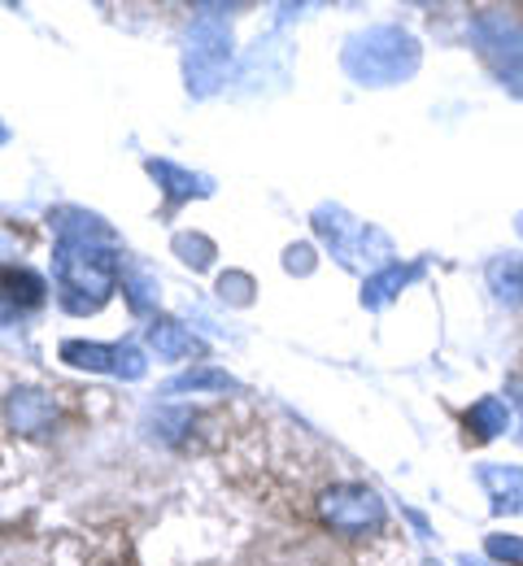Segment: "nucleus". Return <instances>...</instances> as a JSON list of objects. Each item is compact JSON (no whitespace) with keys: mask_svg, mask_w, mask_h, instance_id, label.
<instances>
[{"mask_svg":"<svg viewBox=\"0 0 523 566\" xmlns=\"http://www.w3.org/2000/svg\"><path fill=\"white\" fill-rule=\"evenodd\" d=\"M123 292H127V301H132V310H136V314H149L153 301H157V283H153L140 266L123 271Z\"/></svg>","mask_w":523,"mask_h":566,"instance_id":"obj_17","label":"nucleus"},{"mask_svg":"<svg viewBox=\"0 0 523 566\" xmlns=\"http://www.w3.org/2000/svg\"><path fill=\"white\" fill-rule=\"evenodd\" d=\"M219 292H223V301L249 305V296H253V280H249V275H223V280H219Z\"/></svg>","mask_w":523,"mask_h":566,"instance_id":"obj_20","label":"nucleus"},{"mask_svg":"<svg viewBox=\"0 0 523 566\" xmlns=\"http://www.w3.org/2000/svg\"><path fill=\"white\" fill-rule=\"evenodd\" d=\"M419 275V266H401V262H388V266H379L372 280L363 283V305L367 310H384L406 283Z\"/></svg>","mask_w":523,"mask_h":566,"instance_id":"obj_10","label":"nucleus"},{"mask_svg":"<svg viewBox=\"0 0 523 566\" xmlns=\"http://www.w3.org/2000/svg\"><path fill=\"white\" fill-rule=\"evenodd\" d=\"M149 345L157 349V357H166V361H179V357H192L206 349L188 327H179V323H170V318H157V323H153Z\"/></svg>","mask_w":523,"mask_h":566,"instance_id":"obj_11","label":"nucleus"},{"mask_svg":"<svg viewBox=\"0 0 523 566\" xmlns=\"http://www.w3.org/2000/svg\"><path fill=\"white\" fill-rule=\"evenodd\" d=\"M475 35H480V44H484L493 57H502L511 71H523V27L520 22H511V18H480Z\"/></svg>","mask_w":523,"mask_h":566,"instance_id":"obj_9","label":"nucleus"},{"mask_svg":"<svg viewBox=\"0 0 523 566\" xmlns=\"http://www.w3.org/2000/svg\"><path fill=\"white\" fill-rule=\"evenodd\" d=\"M75 222H57V296L71 314H96L123 275L118 253L109 249V231L92 213H71Z\"/></svg>","mask_w":523,"mask_h":566,"instance_id":"obj_1","label":"nucleus"},{"mask_svg":"<svg viewBox=\"0 0 523 566\" xmlns=\"http://www.w3.org/2000/svg\"><path fill=\"white\" fill-rule=\"evenodd\" d=\"M318 518L341 536H372L384 527V501L367 484H332L318 496Z\"/></svg>","mask_w":523,"mask_h":566,"instance_id":"obj_3","label":"nucleus"},{"mask_svg":"<svg viewBox=\"0 0 523 566\" xmlns=\"http://www.w3.org/2000/svg\"><path fill=\"white\" fill-rule=\"evenodd\" d=\"M9 140V127H4V123H0V144Z\"/></svg>","mask_w":523,"mask_h":566,"instance_id":"obj_22","label":"nucleus"},{"mask_svg":"<svg viewBox=\"0 0 523 566\" xmlns=\"http://www.w3.org/2000/svg\"><path fill=\"white\" fill-rule=\"evenodd\" d=\"M57 419V401L49 397V392H35V388H22V392H13L9 397V423L18 427V431H27V436H40V431H49Z\"/></svg>","mask_w":523,"mask_h":566,"instance_id":"obj_8","label":"nucleus"},{"mask_svg":"<svg viewBox=\"0 0 523 566\" xmlns=\"http://www.w3.org/2000/svg\"><path fill=\"white\" fill-rule=\"evenodd\" d=\"M489 558L493 563H506V566H523V536H489L484 541Z\"/></svg>","mask_w":523,"mask_h":566,"instance_id":"obj_19","label":"nucleus"},{"mask_svg":"<svg viewBox=\"0 0 523 566\" xmlns=\"http://www.w3.org/2000/svg\"><path fill=\"white\" fill-rule=\"evenodd\" d=\"M166 392H236V379L219 370V366H192V370H184V375H175L170 384H166Z\"/></svg>","mask_w":523,"mask_h":566,"instance_id":"obj_14","label":"nucleus"},{"mask_svg":"<svg viewBox=\"0 0 523 566\" xmlns=\"http://www.w3.org/2000/svg\"><path fill=\"white\" fill-rule=\"evenodd\" d=\"M175 253H179L188 266L206 271V266H210V258H215V244H210L206 235H179V240H175Z\"/></svg>","mask_w":523,"mask_h":566,"instance_id":"obj_18","label":"nucleus"},{"mask_svg":"<svg viewBox=\"0 0 523 566\" xmlns=\"http://www.w3.org/2000/svg\"><path fill=\"white\" fill-rule=\"evenodd\" d=\"M149 175L157 184H166V197H170V201H188L192 192H210L206 179H192L188 170H179V166H170V161H149Z\"/></svg>","mask_w":523,"mask_h":566,"instance_id":"obj_16","label":"nucleus"},{"mask_svg":"<svg viewBox=\"0 0 523 566\" xmlns=\"http://www.w3.org/2000/svg\"><path fill=\"white\" fill-rule=\"evenodd\" d=\"M467 431L475 436V440H498L506 427H511V406L502 401V397H480L471 410H467Z\"/></svg>","mask_w":523,"mask_h":566,"instance_id":"obj_12","label":"nucleus"},{"mask_svg":"<svg viewBox=\"0 0 523 566\" xmlns=\"http://www.w3.org/2000/svg\"><path fill=\"white\" fill-rule=\"evenodd\" d=\"M62 361H71L79 370H101V375H118V379H140L145 375V354L136 345H83L66 340Z\"/></svg>","mask_w":523,"mask_h":566,"instance_id":"obj_6","label":"nucleus"},{"mask_svg":"<svg viewBox=\"0 0 523 566\" xmlns=\"http://www.w3.org/2000/svg\"><path fill=\"white\" fill-rule=\"evenodd\" d=\"M480 484L493 496V514H523V467L484 462L480 467Z\"/></svg>","mask_w":523,"mask_h":566,"instance_id":"obj_7","label":"nucleus"},{"mask_svg":"<svg viewBox=\"0 0 523 566\" xmlns=\"http://www.w3.org/2000/svg\"><path fill=\"white\" fill-rule=\"evenodd\" d=\"M0 292H4V301H9L13 310H31V305L44 301V280L31 275V271H4Z\"/></svg>","mask_w":523,"mask_h":566,"instance_id":"obj_15","label":"nucleus"},{"mask_svg":"<svg viewBox=\"0 0 523 566\" xmlns=\"http://www.w3.org/2000/svg\"><path fill=\"white\" fill-rule=\"evenodd\" d=\"M345 71L354 74L358 83H401L419 71V44L401 31V27H372L367 35L349 40L345 49Z\"/></svg>","mask_w":523,"mask_h":566,"instance_id":"obj_2","label":"nucleus"},{"mask_svg":"<svg viewBox=\"0 0 523 566\" xmlns=\"http://www.w3.org/2000/svg\"><path fill=\"white\" fill-rule=\"evenodd\" d=\"M484 275H489V287L498 292V301H506V305H520L523 301V253L493 258Z\"/></svg>","mask_w":523,"mask_h":566,"instance_id":"obj_13","label":"nucleus"},{"mask_svg":"<svg viewBox=\"0 0 523 566\" xmlns=\"http://www.w3.org/2000/svg\"><path fill=\"white\" fill-rule=\"evenodd\" d=\"M227 53H231L227 18L219 9H206L192 22V31H188V78L197 83V92H210L219 83V74L227 66Z\"/></svg>","mask_w":523,"mask_h":566,"instance_id":"obj_4","label":"nucleus"},{"mask_svg":"<svg viewBox=\"0 0 523 566\" xmlns=\"http://www.w3.org/2000/svg\"><path fill=\"white\" fill-rule=\"evenodd\" d=\"M314 227H318V235L332 244V253L345 266H354L358 258H367V262H384L388 258V240L379 231H372L367 222L345 218L341 210H318L314 213Z\"/></svg>","mask_w":523,"mask_h":566,"instance_id":"obj_5","label":"nucleus"},{"mask_svg":"<svg viewBox=\"0 0 523 566\" xmlns=\"http://www.w3.org/2000/svg\"><path fill=\"white\" fill-rule=\"evenodd\" d=\"M284 266H289L293 275H310V271H314V249H310V244H297V249H289Z\"/></svg>","mask_w":523,"mask_h":566,"instance_id":"obj_21","label":"nucleus"}]
</instances>
